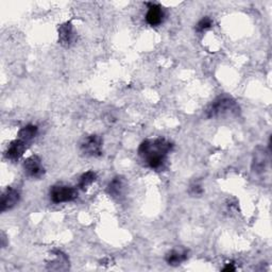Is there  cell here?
Returning <instances> with one entry per match:
<instances>
[{"instance_id": "obj_2", "label": "cell", "mask_w": 272, "mask_h": 272, "mask_svg": "<svg viewBox=\"0 0 272 272\" xmlns=\"http://www.w3.org/2000/svg\"><path fill=\"white\" fill-rule=\"evenodd\" d=\"M239 113V107L236 101L228 96H220L207 106L205 115L207 118H219L237 115Z\"/></svg>"}, {"instance_id": "obj_7", "label": "cell", "mask_w": 272, "mask_h": 272, "mask_svg": "<svg viewBox=\"0 0 272 272\" xmlns=\"http://www.w3.org/2000/svg\"><path fill=\"white\" fill-rule=\"evenodd\" d=\"M148 6V12L146 14V22L151 27H157L162 24L164 20V11L160 5L149 3Z\"/></svg>"}, {"instance_id": "obj_9", "label": "cell", "mask_w": 272, "mask_h": 272, "mask_svg": "<svg viewBox=\"0 0 272 272\" xmlns=\"http://www.w3.org/2000/svg\"><path fill=\"white\" fill-rule=\"evenodd\" d=\"M26 144L24 141L22 140H15L13 141L10 145H9V147L6 151V157L7 159L11 160V161H17L21 157H23V154L26 151Z\"/></svg>"}, {"instance_id": "obj_1", "label": "cell", "mask_w": 272, "mask_h": 272, "mask_svg": "<svg viewBox=\"0 0 272 272\" xmlns=\"http://www.w3.org/2000/svg\"><path fill=\"white\" fill-rule=\"evenodd\" d=\"M172 149V144L165 139H154L144 141L139 148V156L152 169H160L164 166L168 153Z\"/></svg>"}, {"instance_id": "obj_6", "label": "cell", "mask_w": 272, "mask_h": 272, "mask_svg": "<svg viewBox=\"0 0 272 272\" xmlns=\"http://www.w3.org/2000/svg\"><path fill=\"white\" fill-rule=\"evenodd\" d=\"M24 169L27 176L31 178H41L45 172L42 160L38 156H31L27 159L24 163Z\"/></svg>"}, {"instance_id": "obj_12", "label": "cell", "mask_w": 272, "mask_h": 272, "mask_svg": "<svg viewBox=\"0 0 272 272\" xmlns=\"http://www.w3.org/2000/svg\"><path fill=\"white\" fill-rule=\"evenodd\" d=\"M124 186H125L124 179L122 177H116L111 181L110 183H108L107 193H108V195L114 197V198L119 197L123 192Z\"/></svg>"}, {"instance_id": "obj_4", "label": "cell", "mask_w": 272, "mask_h": 272, "mask_svg": "<svg viewBox=\"0 0 272 272\" xmlns=\"http://www.w3.org/2000/svg\"><path fill=\"white\" fill-rule=\"evenodd\" d=\"M78 198V190L68 185H54L50 189V199L53 203L60 204L74 201Z\"/></svg>"}, {"instance_id": "obj_3", "label": "cell", "mask_w": 272, "mask_h": 272, "mask_svg": "<svg viewBox=\"0 0 272 272\" xmlns=\"http://www.w3.org/2000/svg\"><path fill=\"white\" fill-rule=\"evenodd\" d=\"M102 144L103 141L100 136L92 134L82 140L80 144V149L86 157L98 158L102 156Z\"/></svg>"}, {"instance_id": "obj_10", "label": "cell", "mask_w": 272, "mask_h": 272, "mask_svg": "<svg viewBox=\"0 0 272 272\" xmlns=\"http://www.w3.org/2000/svg\"><path fill=\"white\" fill-rule=\"evenodd\" d=\"M74 40V28L70 22H66L59 27V42L63 46H69Z\"/></svg>"}, {"instance_id": "obj_15", "label": "cell", "mask_w": 272, "mask_h": 272, "mask_svg": "<svg viewBox=\"0 0 272 272\" xmlns=\"http://www.w3.org/2000/svg\"><path fill=\"white\" fill-rule=\"evenodd\" d=\"M97 179V175L95 174L94 171H86L85 174H83L82 176H81L80 178V181H79V187L81 189L85 190L88 186L92 185L95 181Z\"/></svg>"}, {"instance_id": "obj_13", "label": "cell", "mask_w": 272, "mask_h": 272, "mask_svg": "<svg viewBox=\"0 0 272 272\" xmlns=\"http://www.w3.org/2000/svg\"><path fill=\"white\" fill-rule=\"evenodd\" d=\"M56 259L51 260L48 264V268L51 270H66L68 268V258L61 251H54Z\"/></svg>"}, {"instance_id": "obj_5", "label": "cell", "mask_w": 272, "mask_h": 272, "mask_svg": "<svg viewBox=\"0 0 272 272\" xmlns=\"http://www.w3.org/2000/svg\"><path fill=\"white\" fill-rule=\"evenodd\" d=\"M269 151L266 150L264 147H256L253 152L252 157V171L256 175H262L267 170L270 158H269Z\"/></svg>"}, {"instance_id": "obj_18", "label": "cell", "mask_w": 272, "mask_h": 272, "mask_svg": "<svg viewBox=\"0 0 272 272\" xmlns=\"http://www.w3.org/2000/svg\"><path fill=\"white\" fill-rule=\"evenodd\" d=\"M222 270L223 271H235V267L233 266V264H228Z\"/></svg>"}, {"instance_id": "obj_11", "label": "cell", "mask_w": 272, "mask_h": 272, "mask_svg": "<svg viewBox=\"0 0 272 272\" xmlns=\"http://www.w3.org/2000/svg\"><path fill=\"white\" fill-rule=\"evenodd\" d=\"M188 253L185 250H171L167 253L166 261L170 266H179L181 262L187 259Z\"/></svg>"}, {"instance_id": "obj_8", "label": "cell", "mask_w": 272, "mask_h": 272, "mask_svg": "<svg viewBox=\"0 0 272 272\" xmlns=\"http://www.w3.org/2000/svg\"><path fill=\"white\" fill-rule=\"evenodd\" d=\"M20 201V193L12 187H8L2 196V212L5 213L13 208Z\"/></svg>"}, {"instance_id": "obj_17", "label": "cell", "mask_w": 272, "mask_h": 272, "mask_svg": "<svg viewBox=\"0 0 272 272\" xmlns=\"http://www.w3.org/2000/svg\"><path fill=\"white\" fill-rule=\"evenodd\" d=\"M189 193L192 194L193 196H200V195H202V193H203V188L201 187V185L194 184V185L190 186Z\"/></svg>"}, {"instance_id": "obj_16", "label": "cell", "mask_w": 272, "mask_h": 272, "mask_svg": "<svg viewBox=\"0 0 272 272\" xmlns=\"http://www.w3.org/2000/svg\"><path fill=\"white\" fill-rule=\"evenodd\" d=\"M213 26V21L210 17H203L202 20L197 24V31L198 32H204L207 29H210Z\"/></svg>"}, {"instance_id": "obj_14", "label": "cell", "mask_w": 272, "mask_h": 272, "mask_svg": "<svg viewBox=\"0 0 272 272\" xmlns=\"http://www.w3.org/2000/svg\"><path fill=\"white\" fill-rule=\"evenodd\" d=\"M38 126L34 124H27L24 128H22L18 132V139L24 141L25 143H28L32 141L36 134H38Z\"/></svg>"}]
</instances>
